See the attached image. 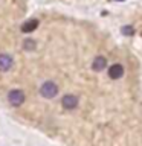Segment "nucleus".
<instances>
[{
  "instance_id": "nucleus-9",
  "label": "nucleus",
  "mask_w": 142,
  "mask_h": 146,
  "mask_svg": "<svg viewBox=\"0 0 142 146\" xmlns=\"http://www.w3.org/2000/svg\"><path fill=\"white\" fill-rule=\"evenodd\" d=\"M133 27H128V26H125V27H122V34H125V35H131L133 34Z\"/></svg>"
},
{
  "instance_id": "nucleus-6",
  "label": "nucleus",
  "mask_w": 142,
  "mask_h": 146,
  "mask_svg": "<svg viewBox=\"0 0 142 146\" xmlns=\"http://www.w3.org/2000/svg\"><path fill=\"white\" fill-rule=\"evenodd\" d=\"M105 66H107V59H105L104 56H96V58L93 59V62H92V68H93L95 72L104 70Z\"/></svg>"
},
{
  "instance_id": "nucleus-3",
  "label": "nucleus",
  "mask_w": 142,
  "mask_h": 146,
  "mask_svg": "<svg viewBox=\"0 0 142 146\" xmlns=\"http://www.w3.org/2000/svg\"><path fill=\"white\" fill-rule=\"evenodd\" d=\"M61 105H63L64 110H73L78 105V98L73 94H66L61 99Z\"/></svg>"
},
{
  "instance_id": "nucleus-4",
  "label": "nucleus",
  "mask_w": 142,
  "mask_h": 146,
  "mask_svg": "<svg viewBox=\"0 0 142 146\" xmlns=\"http://www.w3.org/2000/svg\"><path fill=\"white\" fill-rule=\"evenodd\" d=\"M12 67V58L8 53H0V72H8Z\"/></svg>"
},
{
  "instance_id": "nucleus-7",
  "label": "nucleus",
  "mask_w": 142,
  "mask_h": 146,
  "mask_svg": "<svg viewBox=\"0 0 142 146\" xmlns=\"http://www.w3.org/2000/svg\"><path fill=\"white\" fill-rule=\"evenodd\" d=\"M37 26H38V20H27L25 25L21 26V32H25V34H29V32L32 31H35L37 29Z\"/></svg>"
},
{
  "instance_id": "nucleus-2",
  "label": "nucleus",
  "mask_w": 142,
  "mask_h": 146,
  "mask_svg": "<svg viewBox=\"0 0 142 146\" xmlns=\"http://www.w3.org/2000/svg\"><path fill=\"white\" fill-rule=\"evenodd\" d=\"M8 100L11 105H14V107H20V105L25 102V93H23L21 90H11L8 93Z\"/></svg>"
},
{
  "instance_id": "nucleus-10",
  "label": "nucleus",
  "mask_w": 142,
  "mask_h": 146,
  "mask_svg": "<svg viewBox=\"0 0 142 146\" xmlns=\"http://www.w3.org/2000/svg\"><path fill=\"white\" fill-rule=\"evenodd\" d=\"M119 2H122V0H119Z\"/></svg>"
},
{
  "instance_id": "nucleus-1",
  "label": "nucleus",
  "mask_w": 142,
  "mask_h": 146,
  "mask_svg": "<svg viewBox=\"0 0 142 146\" xmlns=\"http://www.w3.org/2000/svg\"><path fill=\"white\" fill-rule=\"evenodd\" d=\"M57 93H58V87L52 81L44 82V84L40 87V94L43 96V98H46V99H52Z\"/></svg>"
},
{
  "instance_id": "nucleus-5",
  "label": "nucleus",
  "mask_w": 142,
  "mask_h": 146,
  "mask_svg": "<svg viewBox=\"0 0 142 146\" xmlns=\"http://www.w3.org/2000/svg\"><path fill=\"white\" fill-rule=\"evenodd\" d=\"M124 75V67L121 64H113V66H110L109 68V76L112 78V79H119Z\"/></svg>"
},
{
  "instance_id": "nucleus-8",
  "label": "nucleus",
  "mask_w": 142,
  "mask_h": 146,
  "mask_svg": "<svg viewBox=\"0 0 142 146\" xmlns=\"http://www.w3.org/2000/svg\"><path fill=\"white\" fill-rule=\"evenodd\" d=\"M23 47H25L26 50H32V49H35V41H32V40H26L25 43H23Z\"/></svg>"
}]
</instances>
